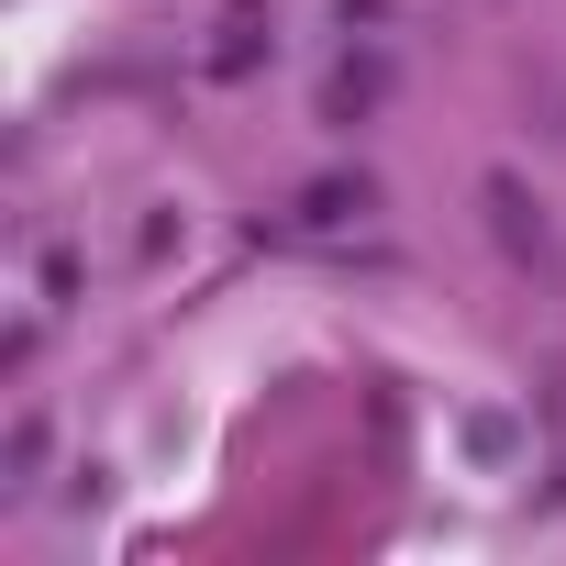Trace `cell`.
Here are the masks:
<instances>
[{"instance_id": "cell-1", "label": "cell", "mask_w": 566, "mask_h": 566, "mask_svg": "<svg viewBox=\"0 0 566 566\" xmlns=\"http://www.w3.org/2000/svg\"><path fill=\"white\" fill-rule=\"evenodd\" d=\"M489 211H500V244H511V255H533V266L555 255V244H544V222L522 211V189H511V178H489Z\"/></svg>"}]
</instances>
